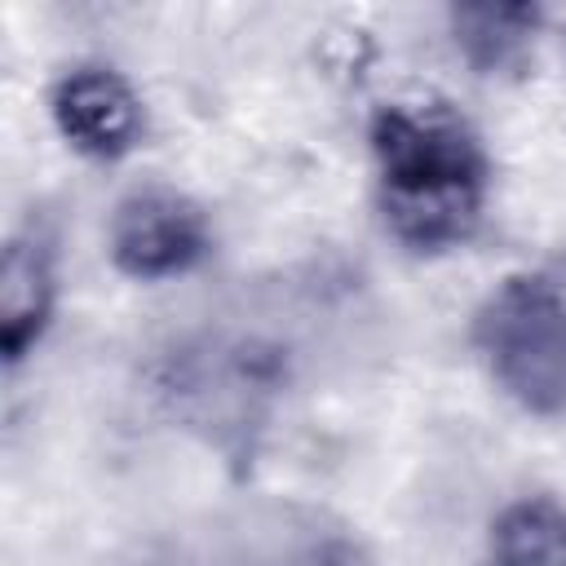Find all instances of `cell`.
<instances>
[{"mask_svg":"<svg viewBox=\"0 0 566 566\" xmlns=\"http://www.w3.org/2000/svg\"><path fill=\"white\" fill-rule=\"evenodd\" d=\"M376 199L389 234L411 252L464 243L486 203V150L442 102H389L371 115Z\"/></svg>","mask_w":566,"mask_h":566,"instance_id":"6da1fadb","label":"cell"},{"mask_svg":"<svg viewBox=\"0 0 566 566\" xmlns=\"http://www.w3.org/2000/svg\"><path fill=\"white\" fill-rule=\"evenodd\" d=\"M473 349L526 416H566V279L557 270L504 274L473 314Z\"/></svg>","mask_w":566,"mask_h":566,"instance_id":"7a4b0ae2","label":"cell"},{"mask_svg":"<svg viewBox=\"0 0 566 566\" xmlns=\"http://www.w3.org/2000/svg\"><path fill=\"white\" fill-rule=\"evenodd\" d=\"M106 248L119 274L137 283H159L190 274L208 256L212 234L203 208L190 195L172 186H137L115 203Z\"/></svg>","mask_w":566,"mask_h":566,"instance_id":"3957f363","label":"cell"},{"mask_svg":"<svg viewBox=\"0 0 566 566\" xmlns=\"http://www.w3.org/2000/svg\"><path fill=\"white\" fill-rule=\"evenodd\" d=\"M57 133L88 159H124L142 142V97L111 66H75L49 97Z\"/></svg>","mask_w":566,"mask_h":566,"instance_id":"277c9868","label":"cell"},{"mask_svg":"<svg viewBox=\"0 0 566 566\" xmlns=\"http://www.w3.org/2000/svg\"><path fill=\"white\" fill-rule=\"evenodd\" d=\"M53 301H57L53 243L40 226H27L4 243V261H0V354L9 367L40 345L53 318Z\"/></svg>","mask_w":566,"mask_h":566,"instance_id":"5b68a950","label":"cell"},{"mask_svg":"<svg viewBox=\"0 0 566 566\" xmlns=\"http://www.w3.org/2000/svg\"><path fill=\"white\" fill-rule=\"evenodd\" d=\"M447 22L460 57L478 75H517L535 53L544 13L535 4H455Z\"/></svg>","mask_w":566,"mask_h":566,"instance_id":"8992f818","label":"cell"},{"mask_svg":"<svg viewBox=\"0 0 566 566\" xmlns=\"http://www.w3.org/2000/svg\"><path fill=\"white\" fill-rule=\"evenodd\" d=\"M486 566H566V509L548 495L504 504L486 535Z\"/></svg>","mask_w":566,"mask_h":566,"instance_id":"52a82bcc","label":"cell"}]
</instances>
